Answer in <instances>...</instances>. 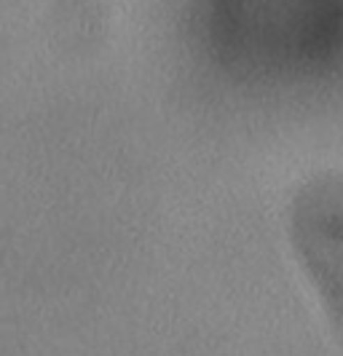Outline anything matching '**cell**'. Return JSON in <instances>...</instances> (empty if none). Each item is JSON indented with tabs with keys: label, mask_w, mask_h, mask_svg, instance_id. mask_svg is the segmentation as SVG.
<instances>
[{
	"label": "cell",
	"mask_w": 343,
	"mask_h": 356,
	"mask_svg": "<svg viewBox=\"0 0 343 356\" xmlns=\"http://www.w3.org/2000/svg\"><path fill=\"white\" fill-rule=\"evenodd\" d=\"M289 244L343 343V182L314 179L295 196Z\"/></svg>",
	"instance_id": "1"
}]
</instances>
